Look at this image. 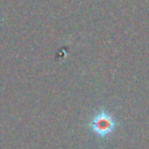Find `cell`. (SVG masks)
<instances>
[{
  "label": "cell",
  "instance_id": "obj_1",
  "mask_svg": "<svg viewBox=\"0 0 149 149\" xmlns=\"http://www.w3.org/2000/svg\"><path fill=\"white\" fill-rule=\"evenodd\" d=\"M90 127L97 136L105 137L111 133H113L115 128V120L108 112L101 111L95 113V115L93 116L90 123Z\"/></svg>",
  "mask_w": 149,
  "mask_h": 149
}]
</instances>
